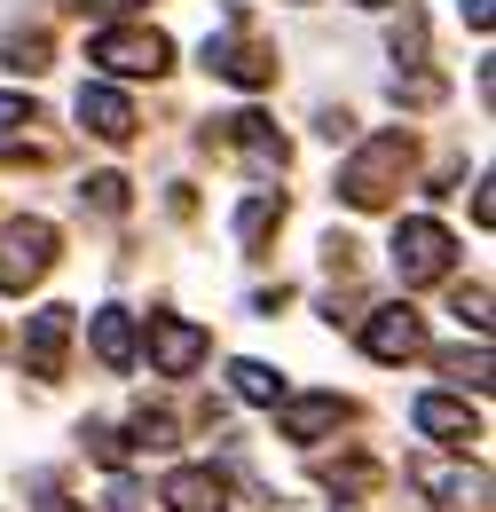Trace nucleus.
I'll return each mask as SVG.
<instances>
[{
    "label": "nucleus",
    "mask_w": 496,
    "mask_h": 512,
    "mask_svg": "<svg viewBox=\"0 0 496 512\" xmlns=\"http://www.w3.org/2000/svg\"><path fill=\"white\" fill-rule=\"evenodd\" d=\"M410 481H418L441 512H489V481H481V473H465V465H434V457H426Z\"/></svg>",
    "instance_id": "nucleus-9"
},
{
    "label": "nucleus",
    "mask_w": 496,
    "mask_h": 512,
    "mask_svg": "<svg viewBox=\"0 0 496 512\" xmlns=\"http://www.w3.org/2000/svg\"><path fill=\"white\" fill-rule=\"evenodd\" d=\"M205 363V331L182 316H150V371L158 379H189Z\"/></svg>",
    "instance_id": "nucleus-8"
},
{
    "label": "nucleus",
    "mask_w": 496,
    "mask_h": 512,
    "mask_svg": "<svg viewBox=\"0 0 496 512\" xmlns=\"http://www.w3.org/2000/svg\"><path fill=\"white\" fill-rule=\"evenodd\" d=\"M213 134H221L229 150H245V166H252V174H284V166H292L284 134L268 127V119H252V111H237V119H213V127H205V142H213Z\"/></svg>",
    "instance_id": "nucleus-6"
},
{
    "label": "nucleus",
    "mask_w": 496,
    "mask_h": 512,
    "mask_svg": "<svg viewBox=\"0 0 496 512\" xmlns=\"http://www.w3.org/2000/svg\"><path fill=\"white\" fill-rule=\"evenodd\" d=\"M40 512H79V505H63V497H48V505H40Z\"/></svg>",
    "instance_id": "nucleus-28"
},
{
    "label": "nucleus",
    "mask_w": 496,
    "mask_h": 512,
    "mask_svg": "<svg viewBox=\"0 0 496 512\" xmlns=\"http://www.w3.org/2000/svg\"><path fill=\"white\" fill-rule=\"evenodd\" d=\"M87 64L119 71V79H158V71L174 64V40H166V32H150V24H111V32H95V40H87Z\"/></svg>",
    "instance_id": "nucleus-2"
},
{
    "label": "nucleus",
    "mask_w": 496,
    "mask_h": 512,
    "mask_svg": "<svg viewBox=\"0 0 496 512\" xmlns=\"http://www.w3.org/2000/svg\"><path fill=\"white\" fill-rule=\"evenodd\" d=\"M79 127L95 134V142H134V103H126L119 87L87 79V87H79Z\"/></svg>",
    "instance_id": "nucleus-10"
},
{
    "label": "nucleus",
    "mask_w": 496,
    "mask_h": 512,
    "mask_svg": "<svg viewBox=\"0 0 496 512\" xmlns=\"http://www.w3.org/2000/svg\"><path fill=\"white\" fill-rule=\"evenodd\" d=\"M205 71H221V79H237V87H268V79H276V48L245 40V16L229 8L221 32L205 40Z\"/></svg>",
    "instance_id": "nucleus-3"
},
{
    "label": "nucleus",
    "mask_w": 496,
    "mask_h": 512,
    "mask_svg": "<svg viewBox=\"0 0 496 512\" xmlns=\"http://www.w3.org/2000/svg\"><path fill=\"white\" fill-rule=\"evenodd\" d=\"M0 64L8 71H48V32H16V40L0 48Z\"/></svg>",
    "instance_id": "nucleus-18"
},
{
    "label": "nucleus",
    "mask_w": 496,
    "mask_h": 512,
    "mask_svg": "<svg viewBox=\"0 0 496 512\" xmlns=\"http://www.w3.org/2000/svg\"><path fill=\"white\" fill-rule=\"evenodd\" d=\"M87 449H95L103 465H126V442H119V434H111V426H87Z\"/></svg>",
    "instance_id": "nucleus-24"
},
{
    "label": "nucleus",
    "mask_w": 496,
    "mask_h": 512,
    "mask_svg": "<svg viewBox=\"0 0 496 512\" xmlns=\"http://www.w3.org/2000/svg\"><path fill=\"white\" fill-rule=\"evenodd\" d=\"M410 166H418V142H410V127H386V134H371V142L347 158L339 197H347L355 213H378V205H394V190L410 182Z\"/></svg>",
    "instance_id": "nucleus-1"
},
{
    "label": "nucleus",
    "mask_w": 496,
    "mask_h": 512,
    "mask_svg": "<svg viewBox=\"0 0 496 512\" xmlns=\"http://www.w3.org/2000/svg\"><path fill=\"white\" fill-rule=\"evenodd\" d=\"M229 386H237L245 402H284V379H276L268 363H229Z\"/></svg>",
    "instance_id": "nucleus-16"
},
{
    "label": "nucleus",
    "mask_w": 496,
    "mask_h": 512,
    "mask_svg": "<svg viewBox=\"0 0 496 512\" xmlns=\"http://www.w3.org/2000/svg\"><path fill=\"white\" fill-rule=\"evenodd\" d=\"M95 355H103L111 371L134 363V316H126V308H95Z\"/></svg>",
    "instance_id": "nucleus-15"
},
{
    "label": "nucleus",
    "mask_w": 496,
    "mask_h": 512,
    "mask_svg": "<svg viewBox=\"0 0 496 512\" xmlns=\"http://www.w3.org/2000/svg\"><path fill=\"white\" fill-rule=\"evenodd\" d=\"M276 221H284V197H252L245 213H237V245H260Z\"/></svg>",
    "instance_id": "nucleus-17"
},
{
    "label": "nucleus",
    "mask_w": 496,
    "mask_h": 512,
    "mask_svg": "<svg viewBox=\"0 0 496 512\" xmlns=\"http://www.w3.org/2000/svg\"><path fill=\"white\" fill-rule=\"evenodd\" d=\"M355 8H386V0H355Z\"/></svg>",
    "instance_id": "nucleus-29"
},
{
    "label": "nucleus",
    "mask_w": 496,
    "mask_h": 512,
    "mask_svg": "<svg viewBox=\"0 0 496 512\" xmlns=\"http://www.w3.org/2000/svg\"><path fill=\"white\" fill-rule=\"evenodd\" d=\"M32 119H40V111H32V95H0V142H8L16 127H32Z\"/></svg>",
    "instance_id": "nucleus-23"
},
{
    "label": "nucleus",
    "mask_w": 496,
    "mask_h": 512,
    "mask_svg": "<svg viewBox=\"0 0 496 512\" xmlns=\"http://www.w3.org/2000/svg\"><path fill=\"white\" fill-rule=\"evenodd\" d=\"M394 56H402V64L426 56V16H418V8H402V24H394Z\"/></svg>",
    "instance_id": "nucleus-21"
},
{
    "label": "nucleus",
    "mask_w": 496,
    "mask_h": 512,
    "mask_svg": "<svg viewBox=\"0 0 496 512\" xmlns=\"http://www.w3.org/2000/svg\"><path fill=\"white\" fill-rule=\"evenodd\" d=\"M457 316L473 323V331H489V292H481V284H473V292H457Z\"/></svg>",
    "instance_id": "nucleus-25"
},
{
    "label": "nucleus",
    "mask_w": 496,
    "mask_h": 512,
    "mask_svg": "<svg viewBox=\"0 0 496 512\" xmlns=\"http://www.w3.org/2000/svg\"><path fill=\"white\" fill-rule=\"evenodd\" d=\"M363 347H371L378 363H410V355H426V323H418V308H371L363 316Z\"/></svg>",
    "instance_id": "nucleus-7"
},
{
    "label": "nucleus",
    "mask_w": 496,
    "mask_h": 512,
    "mask_svg": "<svg viewBox=\"0 0 496 512\" xmlns=\"http://www.w3.org/2000/svg\"><path fill=\"white\" fill-rule=\"evenodd\" d=\"M449 260H457V237H449L441 221H402V229H394V276H402V292H410V284H441Z\"/></svg>",
    "instance_id": "nucleus-5"
},
{
    "label": "nucleus",
    "mask_w": 496,
    "mask_h": 512,
    "mask_svg": "<svg viewBox=\"0 0 496 512\" xmlns=\"http://www.w3.org/2000/svg\"><path fill=\"white\" fill-rule=\"evenodd\" d=\"M323 481H331V489H347V497H363V489L378 481V465H371V457H347V465H323Z\"/></svg>",
    "instance_id": "nucleus-20"
},
{
    "label": "nucleus",
    "mask_w": 496,
    "mask_h": 512,
    "mask_svg": "<svg viewBox=\"0 0 496 512\" xmlns=\"http://www.w3.org/2000/svg\"><path fill=\"white\" fill-rule=\"evenodd\" d=\"M410 418H418V434H434V442H481V410H465L457 394H418L410 402Z\"/></svg>",
    "instance_id": "nucleus-12"
},
{
    "label": "nucleus",
    "mask_w": 496,
    "mask_h": 512,
    "mask_svg": "<svg viewBox=\"0 0 496 512\" xmlns=\"http://www.w3.org/2000/svg\"><path fill=\"white\" fill-rule=\"evenodd\" d=\"M441 371H449L457 386H489V347H473V355H465V347H449V355H441Z\"/></svg>",
    "instance_id": "nucleus-19"
},
{
    "label": "nucleus",
    "mask_w": 496,
    "mask_h": 512,
    "mask_svg": "<svg viewBox=\"0 0 496 512\" xmlns=\"http://www.w3.org/2000/svg\"><path fill=\"white\" fill-rule=\"evenodd\" d=\"M87 8H103V16H119V8H134V0H87Z\"/></svg>",
    "instance_id": "nucleus-27"
},
{
    "label": "nucleus",
    "mask_w": 496,
    "mask_h": 512,
    "mask_svg": "<svg viewBox=\"0 0 496 512\" xmlns=\"http://www.w3.org/2000/svg\"><path fill=\"white\" fill-rule=\"evenodd\" d=\"M79 197H87L95 213H126V182H119V174H95V182H79Z\"/></svg>",
    "instance_id": "nucleus-22"
},
{
    "label": "nucleus",
    "mask_w": 496,
    "mask_h": 512,
    "mask_svg": "<svg viewBox=\"0 0 496 512\" xmlns=\"http://www.w3.org/2000/svg\"><path fill=\"white\" fill-rule=\"evenodd\" d=\"M174 512H229V481L213 473V465H182V473H166V489H158Z\"/></svg>",
    "instance_id": "nucleus-13"
},
{
    "label": "nucleus",
    "mask_w": 496,
    "mask_h": 512,
    "mask_svg": "<svg viewBox=\"0 0 496 512\" xmlns=\"http://www.w3.org/2000/svg\"><path fill=\"white\" fill-rule=\"evenodd\" d=\"M457 8H465V24H473V32H489V16H496V0H457Z\"/></svg>",
    "instance_id": "nucleus-26"
},
{
    "label": "nucleus",
    "mask_w": 496,
    "mask_h": 512,
    "mask_svg": "<svg viewBox=\"0 0 496 512\" xmlns=\"http://www.w3.org/2000/svg\"><path fill=\"white\" fill-rule=\"evenodd\" d=\"M56 268V229L32 213V221H8L0 229V292H24Z\"/></svg>",
    "instance_id": "nucleus-4"
},
{
    "label": "nucleus",
    "mask_w": 496,
    "mask_h": 512,
    "mask_svg": "<svg viewBox=\"0 0 496 512\" xmlns=\"http://www.w3.org/2000/svg\"><path fill=\"white\" fill-rule=\"evenodd\" d=\"M276 426H284V442H323V434H339V426H347V402H339V394L276 402Z\"/></svg>",
    "instance_id": "nucleus-11"
},
{
    "label": "nucleus",
    "mask_w": 496,
    "mask_h": 512,
    "mask_svg": "<svg viewBox=\"0 0 496 512\" xmlns=\"http://www.w3.org/2000/svg\"><path fill=\"white\" fill-rule=\"evenodd\" d=\"M63 339H71V308H40L24 331V363L32 379H63Z\"/></svg>",
    "instance_id": "nucleus-14"
}]
</instances>
